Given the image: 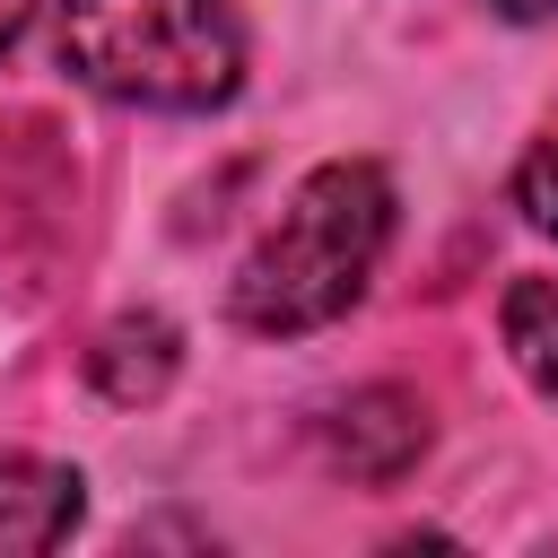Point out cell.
<instances>
[{
  "mask_svg": "<svg viewBox=\"0 0 558 558\" xmlns=\"http://www.w3.org/2000/svg\"><path fill=\"white\" fill-rule=\"evenodd\" d=\"M384 244H392V174L375 157H331L288 192V209L235 262L227 314L244 331H262V340L323 331L366 296Z\"/></svg>",
  "mask_w": 558,
  "mask_h": 558,
  "instance_id": "6da1fadb",
  "label": "cell"
},
{
  "mask_svg": "<svg viewBox=\"0 0 558 558\" xmlns=\"http://www.w3.org/2000/svg\"><path fill=\"white\" fill-rule=\"evenodd\" d=\"M52 44L78 87L148 113H209L244 87L227 0H52Z\"/></svg>",
  "mask_w": 558,
  "mask_h": 558,
  "instance_id": "7a4b0ae2",
  "label": "cell"
},
{
  "mask_svg": "<svg viewBox=\"0 0 558 558\" xmlns=\"http://www.w3.org/2000/svg\"><path fill=\"white\" fill-rule=\"evenodd\" d=\"M418 453H427V410H418V392L366 384V392H349V401L331 410V462H340L349 480H401Z\"/></svg>",
  "mask_w": 558,
  "mask_h": 558,
  "instance_id": "3957f363",
  "label": "cell"
},
{
  "mask_svg": "<svg viewBox=\"0 0 558 558\" xmlns=\"http://www.w3.org/2000/svg\"><path fill=\"white\" fill-rule=\"evenodd\" d=\"M87 480L70 462H44V453H9L0 462V558H26V549H61L70 523H78V497Z\"/></svg>",
  "mask_w": 558,
  "mask_h": 558,
  "instance_id": "277c9868",
  "label": "cell"
},
{
  "mask_svg": "<svg viewBox=\"0 0 558 558\" xmlns=\"http://www.w3.org/2000/svg\"><path fill=\"white\" fill-rule=\"evenodd\" d=\"M174 357H183V340H174V323L166 314H122L105 340H96V392L105 401H157L166 384H174Z\"/></svg>",
  "mask_w": 558,
  "mask_h": 558,
  "instance_id": "5b68a950",
  "label": "cell"
},
{
  "mask_svg": "<svg viewBox=\"0 0 558 558\" xmlns=\"http://www.w3.org/2000/svg\"><path fill=\"white\" fill-rule=\"evenodd\" d=\"M497 331H506L514 375L541 401H558V279H514L506 305H497Z\"/></svg>",
  "mask_w": 558,
  "mask_h": 558,
  "instance_id": "8992f818",
  "label": "cell"
},
{
  "mask_svg": "<svg viewBox=\"0 0 558 558\" xmlns=\"http://www.w3.org/2000/svg\"><path fill=\"white\" fill-rule=\"evenodd\" d=\"M514 201H523V218H532L541 235H558V131H541V140L523 148V166H514Z\"/></svg>",
  "mask_w": 558,
  "mask_h": 558,
  "instance_id": "52a82bcc",
  "label": "cell"
},
{
  "mask_svg": "<svg viewBox=\"0 0 558 558\" xmlns=\"http://www.w3.org/2000/svg\"><path fill=\"white\" fill-rule=\"evenodd\" d=\"M26 17H35V0H0V52L26 35Z\"/></svg>",
  "mask_w": 558,
  "mask_h": 558,
  "instance_id": "ba28073f",
  "label": "cell"
},
{
  "mask_svg": "<svg viewBox=\"0 0 558 558\" xmlns=\"http://www.w3.org/2000/svg\"><path fill=\"white\" fill-rule=\"evenodd\" d=\"M488 9H497V17H523V26H532V17H558V0H488Z\"/></svg>",
  "mask_w": 558,
  "mask_h": 558,
  "instance_id": "9c48e42d",
  "label": "cell"
}]
</instances>
